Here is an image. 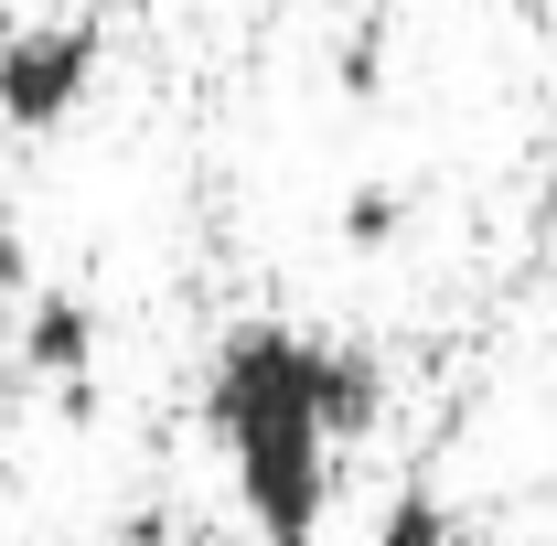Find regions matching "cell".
Returning a JSON list of instances; mask_svg holds the SVG:
<instances>
[{
	"label": "cell",
	"instance_id": "6da1fadb",
	"mask_svg": "<svg viewBox=\"0 0 557 546\" xmlns=\"http://www.w3.org/2000/svg\"><path fill=\"white\" fill-rule=\"evenodd\" d=\"M205 418L225 439V472L258 546H311L333 504V343L289 333V322H236L205 364Z\"/></svg>",
	"mask_w": 557,
	"mask_h": 546
},
{
	"label": "cell",
	"instance_id": "7a4b0ae2",
	"mask_svg": "<svg viewBox=\"0 0 557 546\" xmlns=\"http://www.w3.org/2000/svg\"><path fill=\"white\" fill-rule=\"evenodd\" d=\"M108 65V33L97 22H33V33H11L0 44V129H65L75 108H86V86Z\"/></svg>",
	"mask_w": 557,
	"mask_h": 546
},
{
	"label": "cell",
	"instance_id": "3957f363",
	"mask_svg": "<svg viewBox=\"0 0 557 546\" xmlns=\"http://www.w3.org/2000/svg\"><path fill=\"white\" fill-rule=\"evenodd\" d=\"M86 364H97V311L75 289H33V311H22V375L33 386H86Z\"/></svg>",
	"mask_w": 557,
	"mask_h": 546
},
{
	"label": "cell",
	"instance_id": "277c9868",
	"mask_svg": "<svg viewBox=\"0 0 557 546\" xmlns=\"http://www.w3.org/2000/svg\"><path fill=\"white\" fill-rule=\"evenodd\" d=\"M375 418H386V364H375L364 343H333V429L364 439Z\"/></svg>",
	"mask_w": 557,
	"mask_h": 546
},
{
	"label": "cell",
	"instance_id": "5b68a950",
	"mask_svg": "<svg viewBox=\"0 0 557 546\" xmlns=\"http://www.w3.org/2000/svg\"><path fill=\"white\" fill-rule=\"evenodd\" d=\"M375 546H461L450 536V514H440V493H397V504H386V514H375Z\"/></svg>",
	"mask_w": 557,
	"mask_h": 546
},
{
	"label": "cell",
	"instance_id": "8992f818",
	"mask_svg": "<svg viewBox=\"0 0 557 546\" xmlns=\"http://www.w3.org/2000/svg\"><path fill=\"white\" fill-rule=\"evenodd\" d=\"M397 225H408V204H397L386 183H364V194H354V204H344V247H386Z\"/></svg>",
	"mask_w": 557,
	"mask_h": 546
},
{
	"label": "cell",
	"instance_id": "52a82bcc",
	"mask_svg": "<svg viewBox=\"0 0 557 546\" xmlns=\"http://www.w3.org/2000/svg\"><path fill=\"white\" fill-rule=\"evenodd\" d=\"M386 86V22H354L344 33V97H375Z\"/></svg>",
	"mask_w": 557,
	"mask_h": 546
},
{
	"label": "cell",
	"instance_id": "ba28073f",
	"mask_svg": "<svg viewBox=\"0 0 557 546\" xmlns=\"http://www.w3.org/2000/svg\"><path fill=\"white\" fill-rule=\"evenodd\" d=\"M11 289H33V258H22V236H0V300Z\"/></svg>",
	"mask_w": 557,
	"mask_h": 546
},
{
	"label": "cell",
	"instance_id": "9c48e42d",
	"mask_svg": "<svg viewBox=\"0 0 557 546\" xmlns=\"http://www.w3.org/2000/svg\"><path fill=\"white\" fill-rule=\"evenodd\" d=\"M504 11H515V22H547V11H557V0H504Z\"/></svg>",
	"mask_w": 557,
	"mask_h": 546
},
{
	"label": "cell",
	"instance_id": "30bf717a",
	"mask_svg": "<svg viewBox=\"0 0 557 546\" xmlns=\"http://www.w3.org/2000/svg\"><path fill=\"white\" fill-rule=\"evenodd\" d=\"M86 11H139V0H86Z\"/></svg>",
	"mask_w": 557,
	"mask_h": 546
},
{
	"label": "cell",
	"instance_id": "8fae6325",
	"mask_svg": "<svg viewBox=\"0 0 557 546\" xmlns=\"http://www.w3.org/2000/svg\"><path fill=\"white\" fill-rule=\"evenodd\" d=\"M547 546H557V514H547Z\"/></svg>",
	"mask_w": 557,
	"mask_h": 546
},
{
	"label": "cell",
	"instance_id": "7c38bea8",
	"mask_svg": "<svg viewBox=\"0 0 557 546\" xmlns=\"http://www.w3.org/2000/svg\"><path fill=\"white\" fill-rule=\"evenodd\" d=\"M547 214H557V183H547Z\"/></svg>",
	"mask_w": 557,
	"mask_h": 546
}]
</instances>
